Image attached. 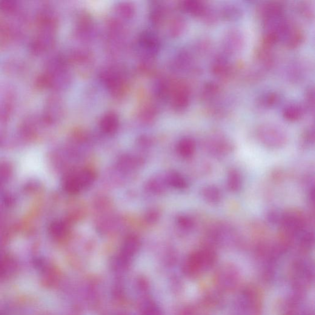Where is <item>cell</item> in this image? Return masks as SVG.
<instances>
[{"instance_id":"obj_1","label":"cell","mask_w":315,"mask_h":315,"mask_svg":"<svg viewBox=\"0 0 315 315\" xmlns=\"http://www.w3.org/2000/svg\"><path fill=\"white\" fill-rule=\"evenodd\" d=\"M217 255L212 246L206 245L194 252L188 259L187 267L191 275L198 276L203 274L214 265Z\"/></svg>"},{"instance_id":"obj_2","label":"cell","mask_w":315,"mask_h":315,"mask_svg":"<svg viewBox=\"0 0 315 315\" xmlns=\"http://www.w3.org/2000/svg\"><path fill=\"white\" fill-rule=\"evenodd\" d=\"M256 136L263 145L271 148H280L287 142L284 130L273 124H263L257 129Z\"/></svg>"},{"instance_id":"obj_3","label":"cell","mask_w":315,"mask_h":315,"mask_svg":"<svg viewBox=\"0 0 315 315\" xmlns=\"http://www.w3.org/2000/svg\"><path fill=\"white\" fill-rule=\"evenodd\" d=\"M306 219L301 212L291 210L282 213L280 224L285 233L293 236L305 230Z\"/></svg>"},{"instance_id":"obj_4","label":"cell","mask_w":315,"mask_h":315,"mask_svg":"<svg viewBox=\"0 0 315 315\" xmlns=\"http://www.w3.org/2000/svg\"><path fill=\"white\" fill-rule=\"evenodd\" d=\"M239 280V271L231 265H226L220 268L216 274V283L222 290L233 289Z\"/></svg>"},{"instance_id":"obj_5","label":"cell","mask_w":315,"mask_h":315,"mask_svg":"<svg viewBox=\"0 0 315 315\" xmlns=\"http://www.w3.org/2000/svg\"><path fill=\"white\" fill-rule=\"evenodd\" d=\"M245 44L244 36L237 28H231L227 31L223 38L222 47L226 54H233L239 53Z\"/></svg>"},{"instance_id":"obj_6","label":"cell","mask_w":315,"mask_h":315,"mask_svg":"<svg viewBox=\"0 0 315 315\" xmlns=\"http://www.w3.org/2000/svg\"><path fill=\"white\" fill-rule=\"evenodd\" d=\"M233 145L227 139L217 136L209 140L207 147L211 154L216 156H222L232 150Z\"/></svg>"},{"instance_id":"obj_7","label":"cell","mask_w":315,"mask_h":315,"mask_svg":"<svg viewBox=\"0 0 315 315\" xmlns=\"http://www.w3.org/2000/svg\"><path fill=\"white\" fill-rule=\"evenodd\" d=\"M260 13L264 22L271 21L284 16V7L280 3H268L262 6Z\"/></svg>"},{"instance_id":"obj_8","label":"cell","mask_w":315,"mask_h":315,"mask_svg":"<svg viewBox=\"0 0 315 315\" xmlns=\"http://www.w3.org/2000/svg\"><path fill=\"white\" fill-rule=\"evenodd\" d=\"M304 35L299 27L292 24L287 35L284 38L285 44L289 48H295L302 44Z\"/></svg>"},{"instance_id":"obj_9","label":"cell","mask_w":315,"mask_h":315,"mask_svg":"<svg viewBox=\"0 0 315 315\" xmlns=\"http://www.w3.org/2000/svg\"><path fill=\"white\" fill-rule=\"evenodd\" d=\"M202 196L206 202L211 204H217L222 199V193L219 187L214 185L205 186L201 190Z\"/></svg>"},{"instance_id":"obj_10","label":"cell","mask_w":315,"mask_h":315,"mask_svg":"<svg viewBox=\"0 0 315 315\" xmlns=\"http://www.w3.org/2000/svg\"><path fill=\"white\" fill-rule=\"evenodd\" d=\"M220 18L225 21H236L242 18V8L236 5L228 4L223 6L219 13Z\"/></svg>"},{"instance_id":"obj_11","label":"cell","mask_w":315,"mask_h":315,"mask_svg":"<svg viewBox=\"0 0 315 315\" xmlns=\"http://www.w3.org/2000/svg\"><path fill=\"white\" fill-rule=\"evenodd\" d=\"M182 8L186 12L190 13L193 16L202 17L204 15L208 7L205 2L190 0L183 2Z\"/></svg>"},{"instance_id":"obj_12","label":"cell","mask_w":315,"mask_h":315,"mask_svg":"<svg viewBox=\"0 0 315 315\" xmlns=\"http://www.w3.org/2000/svg\"><path fill=\"white\" fill-rule=\"evenodd\" d=\"M177 150L180 156L185 159H189L195 152V142L191 138L182 139L177 145Z\"/></svg>"},{"instance_id":"obj_13","label":"cell","mask_w":315,"mask_h":315,"mask_svg":"<svg viewBox=\"0 0 315 315\" xmlns=\"http://www.w3.org/2000/svg\"><path fill=\"white\" fill-rule=\"evenodd\" d=\"M74 177L82 190L93 184L96 180V174L92 170H84L80 171Z\"/></svg>"},{"instance_id":"obj_14","label":"cell","mask_w":315,"mask_h":315,"mask_svg":"<svg viewBox=\"0 0 315 315\" xmlns=\"http://www.w3.org/2000/svg\"><path fill=\"white\" fill-rule=\"evenodd\" d=\"M304 113V107L299 104H289L283 110V117L288 121L295 122L299 120Z\"/></svg>"},{"instance_id":"obj_15","label":"cell","mask_w":315,"mask_h":315,"mask_svg":"<svg viewBox=\"0 0 315 315\" xmlns=\"http://www.w3.org/2000/svg\"><path fill=\"white\" fill-rule=\"evenodd\" d=\"M231 66L224 56L217 57L212 65V70L217 75H227L231 73Z\"/></svg>"},{"instance_id":"obj_16","label":"cell","mask_w":315,"mask_h":315,"mask_svg":"<svg viewBox=\"0 0 315 315\" xmlns=\"http://www.w3.org/2000/svg\"><path fill=\"white\" fill-rule=\"evenodd\" d=\"M243 179L241 174L237 170L228 171L227 177V185L228 190L232 192H237L242 188Z\"/></svg>"},{"instance_id":"obj_17","label":"cell","mask_w":315,"mask_h":315,"mask_svg":"<svg viewBox=\"0 0 315 315\" xmlns=\"http://www.w3.org/2000/svg\"><path fill=\"white\" fill-rule=\"evenodd\" d=\"M166 182L171 187L179 190H184L188 185L187 180L177 172H171L166 178Z\"/></svg>"},{"instance_id":"obj_18","label":"cell","mask_w":315,"mask_h":315,"mask_svg":"<svg viewBox=\"0 0 315 315\" xmlns=\"http://www.w3.org/2000/svg\"><path fill=\"white\" fill-rule=\"evenodd\" d=\"M119 121L114 114H110L102 120L101 127L103 131L107 134L114 133L118 128Z\"/></svg>"},{"instance_id":"obj_19","label":"cell","mask_w":315,"mask_h":315,"mask_svg":"<svg viewBox=\"0 0 315 315\" xmlns=\"http://www.w3.org/2000/svg\"><path fill=\"white\" fill-rule=\"evenodd\" d=\"M280 101V96L276 93H267L260 96L257 99V104L260 107L270 108L277 105Z\"/></svg>"},{"instance_id":"obj_20","label":"cell","mask_w":315,"mask_h":315,"mask_svg":"<svg viewBox=\"0 0 315 315\" xmlns=\"http://www.w3.org/2000/svg\"><path fill=\"white\" fill-rule=\"evenodd\" d=\"M220 91L219 87L213 82L208 83L202 91L203 98L210 99L213 98L219 94Z\"/></svg>"},{"instance_id":"obj_21","label":"cell","mask_w":315,"mask_h":315,"mask_svg":"<svg viewBox=\"0 0 315 315\" xmlns=\"http://www.w3.org/2000/svg\"><path fill=\"white\" fill-rule=\"evenodd\" d=\"M300 244L304 248H310L314 243V234L311 231L303 230L299 234Z\"/></svg>"},{"instance_id":"obj_22","label":"cell","mask_w":315,"mask_h":315,"mask_svg":"<svg viewBox=\"0 0 315 315\" xmlns=\"http://www.w3.org/2000/svg\"><path fill=\"white\" fill-rule=\"evenodd\" d=\"M139 246V240L136 236L130 235L127 238L124 243V249L126 253L136 251Z\"/></svg>"},{"instance_id":"obj_23","label":"cell","mask_w":315,"mask_h":315,"mask_svg":"<svg viewBox=\"0 0 315 315\" xmlns=\"http://www.w3.org/2000/svg\"><path fill=\"white\" fill-rule=\"evenodd\" d=\"M306 108L309 110L314 111V90L313 87H310L306 90L305 94Z\"/></svg>"},{"instance_id":"obj_24","label":"cell","mask_w":315,"mask_h":315,"mask_svg":"<svg viewBox=\"0 0 315 315\" xmlns=\"http://www.w3.org/2000/svg\"><path fill=\"white\" fill-rule=\"evenodd\" d=\"M299 11L300 13L307 18H311L314 14V8L310 2H303L299 5Z\"/></svg>"},{"instance_id":"obj_25","label":"cell","mask_w":315,"mask_h":315,"mask_svg":"<svg viewBox=\"0 0 315 315\" xmlns=\"http://www.w3.org/2000/svg\"><path fill=\"white\" fill-rule=\"evenodd\" d=\"M177 223L180 227L185 230H190L194 225L193 220L187 216H180L177 219Z\"/></svg>"},{"instance_id":"obj_26","label":"cell","mask_w":315,"mask_h":315,"mask_svg":"<svg viewBox=\"0 0 315 315\" xmlns=\"http://www.w3.org/2000/svg\"><path fill=\"white\" fill-rule=\"evenodd\" d=\"M314 128L306 129L302 135V142L304 145H310L314 142Z\"/></svg>"},{"instance_id":"obj_27","label":"cell","mask_w":315,"mask_h":315,"mask_svg":"<svg viewBox=\"0 0 315 315\" xmlns=\"http://www.w3.org/2000/svg\"><path fill=\"white\" fill-rule=\"evenodd\" d=\"M282 213L277 210H271L267 214V220L272 224H280Z\"/></svg>"},{"instance_id":"obj_28","label":"cell","mask_w":315,"mask_h":315,"mask_svg":"<svg viewBox=\"0 0 315 315\" xmlns=\"http://www.w3.org/2000/svg\"><path fill=\"white\" fill-rule=\"evenodd\" d=\"M158 219H159V213L156 211H150L146 214V221L149 223L155 222Z\"/></svg>"}]
</instances>
